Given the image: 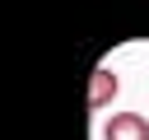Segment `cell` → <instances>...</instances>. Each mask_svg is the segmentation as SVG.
<instances>
[{
	"label": "cell",
	"instance_id": "6da1fadb",
	"mask_svg": "<svg viewBox=\"0 0 149 140\" xmlns=\"http://www.w3.org/2000/svg\"><path fill=\"white\" fill-rule=\"evenodd\" d=\"M102 140H149V117L144 112H112L102 121Z\"/></svg>",
	"mask_w": 149,
	"mask_h": 140
},
{
	"label": "cell",
	"instance_id": "7a4b0ae2",
	"mask_svg": "<svg viewBox=\"0 0 149 140\" xmlns=\"http://www.w3.org/2000/svg\"><path fill=\"white\" fill-rule=\"evenodd\" d=\"M116 93H121V75H116L112 65H98V70H93V84H88V112L112 107Z\"/></svg>",
	"mask_w": 149,
	"mask_h": 140
}]
</instances>
